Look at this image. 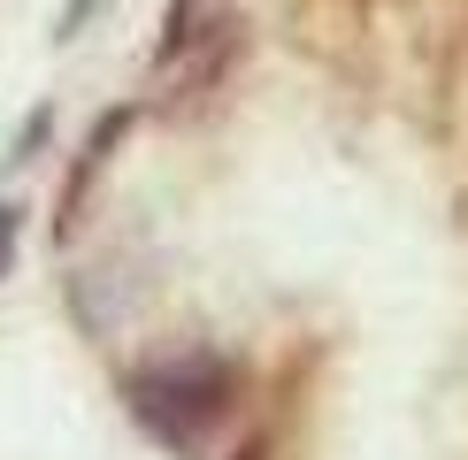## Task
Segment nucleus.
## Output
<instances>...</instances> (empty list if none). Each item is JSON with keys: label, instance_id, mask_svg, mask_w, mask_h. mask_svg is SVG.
<instances>
[{"label": "nucleus", "instance_id": "obj_1", "mask_svg": "<svg viewBox=\"0 0 468 460\" xmlns=\"http://www.w3.org/2000/svg\"><path fill=\"white\" fill-rule=\"evenodd\" d=\"M230 399H239V369H230L223 353H177V361H154V369L123 376L131 422L169 453H192L230 414Z\"/></svg>", "mask_w": 468, "mask_h": 460}, {"label": "nucleus", "instance_id": "obj_2", "mask_svg": "<svg viewBox=\"0 0 468 460\" xmlns=\"http://www.w3.org/2000/svg\"><path fill=\"white\" fill-rule=\"evenodd\" d=\"M123 131H131V108H115V115H101V123H92V139H85V153H77V169H69V184H62V215H54V230H62V238H69L77 207H85L92 177H101V169H108V153L123 146Z\"/></svg>", "mask_w": 468, "mask_h": 460}, {"label": "nucleus", "instance_id": "obj_3", "mask_svg": "<svg viewBox=\"0 0 468 460\" xmlns=\"http://www.w3.org/2000/svg\"><path fill=\"white\" fill-rule=\"evenodd\" d=\"M16 246H24V207H16V200H0V277L16 268Z\"/></svg>", "mask_w": 468, "mask_h": 460}, {"label": "nucleus", "instance_id": "obj_4", "mask_svg": "<svg viewBox=\"0 0 468 460\" xmlns=\"http://www.w3.org/2000/svg\"><path fill=\"white\" fill-rule=\"evenodd\" d=\"M92 8H101V0H69V8H62V31H54V38H77V31H85V16Z\"/></svg>", "mask_w": 468, "mask_h": 460}, {"label": "nucleus", "instance_id": "obj_5", "mask_svg": "<svg viewBox=\"0 0 468 460\" xmlns=\"http://www.w3.org/2000/svg\"><path fill=\"white\" fill-rule=\"evenodd\" d=\"M230 460H269V445H239V453H230Z\"/></svg>", "mask_w": 468, "mask_h": 460}]
</instances>
